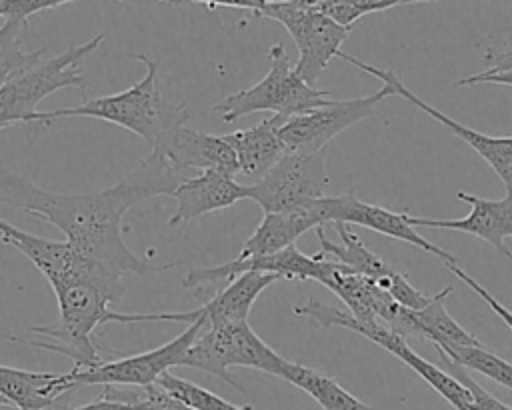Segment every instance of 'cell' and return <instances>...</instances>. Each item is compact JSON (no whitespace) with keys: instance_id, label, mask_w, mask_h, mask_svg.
<instances>
[{"instance_id":"cell-1","label":"cell","mask_w":512,"mask_h":410,"mask_svg":"<svg viewBox=\"0 0 512 410\" xmlns=\"http://www.w3.org/2000/svg\"><path fill=\"white\" fill-rule=\"evenodd\" d=\"M188 178L160 150H152L134 170L114 186L90 194H60L36 186L28 178L0 170V204L20 208L54 224L76 250L106 264L120 276L158 274L180 262L152 264L136 256L124 242V214L154 196L172 194Z\"/></svg>"},{"instance_id":"cell-2","label":"cell","mask_w":512,"mask_h":410,"mask_svg":"<svg viewBox=\"0 0 512 410\" xmlns=\"http://www.w3.org/2000/svg\"><path fill=\"white\" fill-rule=\"evenodd\" d=\"M0 240L22 252L48 280L56 294L60 320L56 326H30L28 330L50 340L26 344L70 358L74 368L102 362V352L92 338L100 324L116 322L118 312L108 308L124 296L122 276L106 264L82 254L70 242L40 238L0 222Z\"/></svg>"},{"instance_id":"cell-3","label":"cell","mask_w":512,"mask_h":410,"mask_svg":"<svg viewBox=\"0 0 512 410\" xmlns=\"http://www.w3.org/2000/svg\"><path fill=\"white\" fill-rule=\"evenodd\" d=\"M130 56L142 62L146 68V74L136 84H132L130 88L118 94L84 100L80 106H74V108L40 112V124H50L56 118H70V116L98 118L134 132L150 148H154L168 130H172L174 126L186 124L188 110L184 106L168 104V100H164V96L160 94L158 62L146 54H130Z\"/></svg>"},{"instance_id":"cell-4","label":"cell","mask_w":512,"mask_h":410,"mask_svg":"<svg viewBox=\"0 0 512 410\" xmlns=\"http://www.w3.org/2000/svg\"><path fill=\"white\" fill-rule=\"evenodd\" d=\"M286 364L288 360L274 352L250 328L248 320L204 326L180 360V366L198 368L206 374H212L224 380L228 386L236 388L240 394H246V390L228 372L232 366L254 368L282 378Z\"/></svg>"},{"instance_id":"cell-5","label":"cell","mask_w":512,"mask_h":410,"mask_svg":"<svg viewBox=\"0 0 512 410\" xmlns=\"http://www.w3.org/2000/svg\"><path fill=\"white\" fill-rule=\"evenodd\" d=\"M106 34H96L84 44L70 46L58 56L48 60L40 58L34 66L10 78L0 86V130L12 124H40V112L36 106L56 90L74 86L80 92L86 90L88 78L82 72V60L92 54Z\"/></svg>"},{"instance_id":"cell-6","label":"cell","mask_w":512,"mask_h":410,"mask_svg":"<svg viewBox=\"0 0 512 410\" xmlns=\"http://www.w3.org/2000/svg\"><path fill=\"white\" fill-rule=\"evenodd\" d=\"M328 98L330 92L310 86L294 66H290L284 44H274L270 46V68L266 76L250 88L228 94L214 104L212 110L222 114L224 122H234L244 114L264 110L282 118H292L324 106Z\"/></svg>"},{"instance_id":"cell-7","label":"cell","mask_w":512,"mask_h":410,"mask_svg":"<svg viewBox=\"0 0 512 410\" xmlns=\"http://www.w3.org/2000/svg\"><path fill=\"white\" fill-rule=\"evenodd\" d=\"M294 314L304 316L312 322H316L322 328H330V326H340L346 330H352L364 338H368L370 342H374L376 346L384 348L386 352L394 354L400 362H404L408 368H412L432 390H436L454 410H470L472 404V394L470 390L456 380L448 370H442L438 366H434L432 362L424 360L420 354H416L408 342L406 336H402L400 332L384 326V324H376V322H360L356 320L348 310H340L336 306H330L322 300L310 298L300 306L292 308Z\"/></svg>"},{"instance_id":"cell-8","label":"cell","mask_w":512,"mask_h":410,"mask_svg":"<svg viewBox=\"0 0 512 410\" xmlns=\"http://www.w3.org/2000/svg\"><path fill=\"white\" fill-rule=\"evenodd\" d=\"M256 16L276 20L288 30L298 48L294 70L310 86H314L318 76L328 68L330 60L342 52L340 46L352 30L306 2L264 4Z\"/></svg>"},{"instance_id":"cell-9","label":"cell","mask_w":512,"mask_h":410,"mask_svg":"<svg viewBox=\"0 0 512 410\" xmlns=\"http://www.w3.org/2000/svg\"><path fill=\"white\" fill-rule=\"evenodd\" d=\"M328 188L326 148L318 152H286L258 182L250 184L248 198L264 212H286L328 196Z\"/></svg>"},{"instance_id":"cell-10","label":"cell","mask_w":512,"mask_h":410,"mask_svg":"<svg viewBox=\"0 0 512 410\" xmlns=\"http://www.w3.org/2000/svg\"><path fill=\"white\" fill-rule=\"evenodd\" d=\"M396 96L390 84H382L374 94L350 100H328L324 106L286 118L280 126V138L286 152H318L346 128L374 114L376 104Z\"/></svg>"},{"instance_id":"cell-11","label":"cell","mask_w":512,"mask_h":410,"mask_svg":"<svg viewBox=\"0 0 512 410\" xmlns=\"http://www.w3.org/2000/svg\"><path fill=\"white\" fill-rule=\"evenodd\" d=\"M204 320L198 318L194 324H188L182 334L174 340L140 354L122 356L116 360H102L96 366L74 368L70 376L78 386H150L156 384L158 378L168 372L172 366H180V360L188 346L202 332Z\"/></svg>"},{"instance_id":"cell-12","label":"cell","mask_w":512,"mask_h":410,"mask_svg":"<svg viewBox=\"0 0 512 410\" xmlns=\"http://www.w3.org/2000/svg\"><path fill=\"white\" fill-rule=\"evenodd\" d=\"M338 58H342L344 62L372 74L374 78L382 80V84H390L396 92V96L408 100L410 104H414L416 108H420L422 112H426L428 116H432L436 122H440L442 126L448 128V132H452L454 136H458L460 140H464L476 154H480V158L486 160V164L498 174V178L502 180L506 190H512V136H488L482 134L470 126H464L462 122H456L454 118L446 116L442 110L434 108L432 104H428L426 100H422L420 96H416L398 76L394 70L386 68H376L368 62H362L360 58H354L346 52H340Z\"/></svg>"},{"instance_id":"cell-13","label":"cell","mask_w":512,"mask_h":410,"mask_svg":"<svg viewBox=\"0 0 512 410\" xmlns=\"http://www.w3.org/2000/svg\"><path fill=\"white\" fill-rule=\"evenodd\" d=\"M324 204H326V214H328L330 224L344 222V224L364 226V228L384 234L388 238L412 244L436 258H440L444 262V266L458 264V258L454 254H450L448 250L432 244L422 234H418V230L412 224H408L404 212H392L388 208L362 202L354 192L340 194V196H324Z\"/></svg>"},{"instance_id":"cell-14","label":"cell","mask_w":512,"mask_h":410,"mask_svg":"<svg viewBox=\"0 0 512 410\" xmlns=\"http://www.w3.org/2000/svg\"><path fill=\"white\" fill-rule=\"evenodd\" d=\"M456 198L472 206L468 216L440 220V218H418L404 212L406 220L414 228L418 226L446 228V230H458V232L478 236L486 240L500 256H504L512 264V250L504 244L506 238H512V190H506V196L500 200L482 198L476 194H468L464 190H458Z\"/></svg>"},{"instance_id":"cell-15","label":"cell","mask_w":512,"mask_h":410,"mask_svg":"<svg viewBox=\"0 0 512 410\" xmlns=\"http://www.w3.org/2000/svg\"><path fill=\"white\" fill-rule=\"evenodd\" d=\"M324 254L318 252L308 256L300 252L296 246H288L280 252L266 254V256H248V258H234L232 262L212 266V268H194L182 278V286L188 290L202 288L204 284L220 282V280H234L246 272H266L276 274L280 278H298V280H316L320 272Z\"/></svg>"},{"instance_id":"cell-16","label":"cell","mask_w":512,"mask_h":410,"mask_svg":"<svg viewBox=\"0 0 512 410\" xmlns=\"http://www.w3.org/2000/svg\"><path fill=\"white\" fill-rule=\"evenodd\" d=\"M280 280L276 274L266 272H246L238 278L230 280L224 290H220L212 300L202 304L200 308L188 310V312H158L148 314L146 320L150 322H184L194 324L198 318L204 320V326L208 324H224V322H240L248 320L250 308L270 284Z\"/></svg>"},{"instance_id":"cell-17","label":"cell","mask_w":512,"mask_h":410,"mask_svg":"<svg viewBox=\"0 0 512 410\" xmlns=\"http://www.w3.org/2000/svg\"><path fill=\"white\" fill-rule=\"evenodd\" d=\"M160 150L180 170H218L230 176L238 174V160L224 136L200 132L186 124L168 130L152 148Z\"/></svg>"},{"instance_id":"cell-18","label":"cell","mask_w":512,"mask_h":410,"mask_svg":"<svg viewBox=\"0 0 512 410\" xmlns=\"http://www.w3.org/2000/svg\"><path fill=\"white\" fill-rule=\"evenodd\" d=\"M248 194L250 186L240 184L236 182V176L218 170H204L196 176H188L172 192L176 208L168 220V226L174 228L208 212L228 208L238 200L248 198Z\"/></svg>"},{"instance_id":"cell-19","label":"cell","mask_w":512,"mask_h":410,"mask_svg":"<svg viewBox=\"0 0 512 410\" xmlns=\"http://www.w3.org/2000/svg\"><path fill=\"white\" fill-rule=\"evenodd\" d=\"M328 224L326 204L324 198H318L306 206L286 210V212H264L258 228L252 236L244 242L238 258L248 256H266L280 252L294 242L308 230H316L318 226Z\"/></svg>"},{"instance_id":"cell-20","label":"cell","mask_w":512,"mask_h":410,"mask_svg":"<svg viewBox=\"0 0 512 410\" xmlns=\"http://www.w3.org/2000/svg\"><path fill=\"white\" fill-rule=\"evenodd\" d=\"M78 388L70 372H32L0 364V394L18 410H48Z\"/></svg>"},{"instance_id":"cell-21","label":"cell","mask_w":512,"mask_h":410,"mask_svg":"<svg viewBox=\"0 0 512 410\" xmlns=\"http://www.w3.org/2000/svg\"><path fill=\"white\" fill-rule=\"evenodd\" d=\"M284 120L286 118L272 114L248 130L224 134L236 154L238 174L258 182L286 154V146L280 138V126Z\"/></svg>"},{"instance_id":"cell-22","label":"cell","mask_w":512,"mask_h":410,"mask_svg":"<svg viewBox=\"0 0 512 410\" xmlns=\"http://www.w3.org/2000/svg\"><path fill=\"white\" fill-rule=\"evenodd\" d=\"M336 234H338V242L330 240L324 232L322 226L316 228V236L320 242V252L324 256H332L334 260L346 264L348 268H352L354 272L366 276L368 280L376 282L380 288H384L386 292L390 290L392 282L402 274L396 268H392L384 258H380L376 252H372L350 228V224L344 222H334Z\"/></svg>"},{"instance_id":"cell-23","label":"cell","mask_w":512,"mask_h":410,"mask_svg":"<svg viewBox=\"0 0 512 410\" xmlns=\"http://www.w3.org/2000/svg\"><path fill=\"white\" fill-rule=\"evenodd\" d=\"M452 292V286L442 288L440 292L432 294L430 302L420 308L412 310L416 336L422 340L432 342L436 348L444 346H480L482 342L464 330L446 310L444 298Z\"/></svg>"},{"instance_id":"cell-24","label":"cell","mask_w":512,"mask_h":410,"mask_svg":"<svg viewBox=\"0 0 512 410\" xmlns=\"http://www.w3.org/2000/svg\"><path fill=\"white\" fill-rule=\"evenodd\" d=\"M282 380L306 392L320 404L322 410H374L372 406L350 394L346 388H342L334 378L290 360L284 368Z\"/></svg>"},{"instance_id":"cell-25","label":"cell","mask_w":512,"mask_h":410,"mask_svg":"<svg viewBox=\"0 0 512 410\" xmlns=\"http://www.w3.org/2000/svg\"><path fill=\"white\" fill-rule=\"evenodd\" d=\"M440 354H444L454 364L480 372L482 376L498 382L500 386L512 390V362L504 360L502 356H496L492 350H488L484 344L480 346H444L436 348Z\"/></svg>"},{"instance_id":"cell-26","label":"cell","mask_w":512,"mask_h":410,"mask_svg":"<svg viewBox=\"0 0 512 410\" xmlns=\"http://www.w3.org/2000/svg\"><path fill=\"white\" fill-rule=\"evenodd\" d=\"M22 28L24 22L18 20H4V24L0 26V86L16 74L24 72L26 68L34 66L44 54L42 48L34 52H24L20 40Z\"/></svg>"},{"instance_id":"cell-27","label":"cell","mask_w":512,"mask_h":410,"mask_svg":"<svg viewBox=\"0 0 512 410\" xmlns=\"http://www.w3.org/2000/svg\"><path fill=\"white\" fill-rule=\"evenodd\" d=\"M108 400L126 402L132 410H196L180 398L166 392L160 384L150 386H104L102 394Z\"/></svg>"},{"instance_id":"cell-28","label":"cell","mask_w":512,"mask_h":410,"mask_svg":"<svg viewBox=\"0 0 512 410\" xmlns=\"http://www.w3.org/2000/svg\"><path fill=\"white\" fill-rule=\"evenodd\" d=\"M156 384H160L166 392H170L172 396L180 398L182 402H186L188 406H192L196 410H252V404L236 406V404L220 398L218 394H214L186 378L174 376L170 372H164Z\"/></svg>"},{"instance_id":"cell-29","label":"cell","mask_w":512,"mask_h":410,"mask_svg":"<svg viewBox=\"0 0 512 410\" xmlns=\"http://www.w3.org/2000/svg\"><path fill=\"white\" fill-rule=\"evenodd\" d=\"M400 4H412V0H324V2L310 4V6L324 12L334 22L352 28V24L356 20H360L362 16L380 12V10H388V8H394Z\"/></svg>"},{"instance_id":"cell-30","label":"cell","mask_w":512,"mask_h":410,"mask_svg":"<svg viewBox=\"0 0 512 410\" xmlns=\"http://www.w3.org/2000/svg\"><path fill=\"white\" fill-rule=\"evenodd\" d=\"M440 354V352H438ZM440 360L442 364L446 366V370L456 378L460 380L472 394V404H470V410H512V406L500 402L496 396H492L488 390H484L472 376L466 368L454 364L452 360H448L444 354H440Z\"/></svg>"},{"instance_id":"cell-31","label":"cell","mask_w":512,"mask_h":410,"mask_svg":"<svg viewBox=\"0 0 512 410\" xmlns=\"http://www.w3.org/2000/svg\"><path fill=\"white\" fill-rule=\"evenodd\" d=\"M446 268L456 276V278H460L466 286H470L490 308H492V312L496 314V316H500V320L512 330V310L510 308H506L500 300H496V296L494 294H490L478 280H474L464 268H460V264H446Z\"/></svg>"},{"instance_id":"cell-32","label":"cell","mask_w":512,"mask_h":410,"mask_svg":"<svg viewBox=\"0 0 512 410\" xmlns=\"http://www.w3.org/2000/svg\"><path fill=\"white\" fill-rule=\"evenodd\" d=\"M504 84V86H512V66L508 68H502V70H482L478 74H472V76H466L458 82H454V86H474V84Z\"/></svg>"},{"instance_id":"cell-33","label":"cell","mask_w":512,"mask_h":410,"mask_svg":"<svg viewBox=\"0 0 512 410\" xmlns=\"http://www.w3.org/2000/svg\"><path fill=\"white\" fill-rule=\"evenodd\" d=\"M72 410H132L130 404L126 402H118V400H108L104 396L84 404V406H78V408H72Z\"/></svg>"},{"instance_id":"cell-34","label":"cell","mask_w":512,"mask_h":410,"mask_svg":"<svg viewBox=\"0 0 512 410\" xmlns=\"http://www.w3.org/2000/svg\"><path fill=\"white\" fill-rule=\"evenodd\" d=\"M484 62L490 70H502L512 66V50H504V52H496V50H488L484 54Z\"/></svg>"},{"instance_id":"cell-35","label":"cell","mask_w":512,"mask_h":410,"mask_svg":"<svg viewBox=\"0 0 512 410\" xmlns=\"http://www.w3.org/2000/svg\"><path fill=\"white\" fill-rule=\"evenodd\" d=\"M0 406H12V404H10V402L0 394Z\"/></svg>"},{"instance_id":"cell-36","label":"cell","mask_w":512,"mask_h":410,"mask_svg":"<svg viewBox=\"0 0 512 410\" xmlns=\"http://www.w3.org/2000/svg\"><path fill=\"white\" fill-rule=\"evenodd\" d=\"M0 222H2V218H0Z\"/></svg>"}]
</instances>
